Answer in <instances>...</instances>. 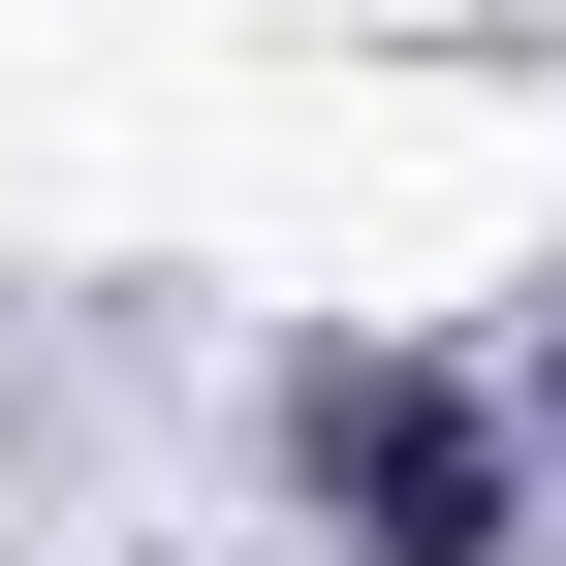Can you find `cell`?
Returning a JSON list of instances; mask_svg holds the SVG:
<instances>
[{"instance_id":"6da1fadb","label":"cell","mask_w":566,"mask_h":566,"mask_svg":"<svg viewBox=\"0 0 566 566\" xmlns=\"http://www.w3.org/2000/svg\"><path fill=\"white\" fill-rule=\"evenodd\" d=\"M283 441H315V504H346V566H504V441H472L441 378H315Z\"/></svg>"}]
</instances>
